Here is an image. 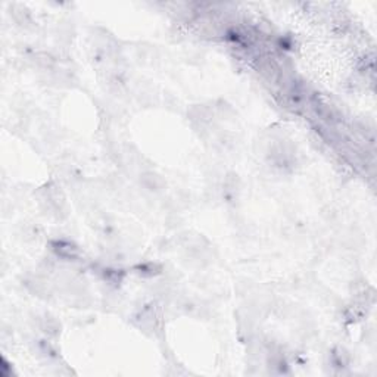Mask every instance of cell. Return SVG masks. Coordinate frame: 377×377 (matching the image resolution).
<instances>
[{"label": "cell", "instance_id": "6da1fadb", "mask_svg": "<svg viewBox=\"0 0 377 377\" xmlns=\"http://www.w3.org/2000/svg\"><path fill=\"white\" fill-rule=\"evenodd\" d=\"M53 252L58 255L59 258H64V259H75L78 257V249L74 243L71 242H67V240H56L53 242Z\"/></svg>", "mask_w": 377, "mask_h": 377}, {"label": "cell", "instance_id": "7a4b0ae2", "mask_svg": "<svg viewBox=\"0 0 377 377\" xmlns=\"http://www.w3.org/2000/svg\"><path fill=\"white\" fill-rule=\"evenodd\" d=\"M142 183H143L145 187L152 190V192H158L164 186V180L155 172H145L142 175Z\"/></svg>", "mask_w": 377, "mask_h": 377}, {"label": "cell", "instance_id": "3957f363", "mask_svg": "<svg viewBox=\"0 0 377 377\" xmlns=\"http://www.w3.org/2000/svg\"><path fill=\"white\" fill-rule=\"evenodd\" d=\"M41 328H43L44 333H48V335H51V336H56V335L59 333V330H61V324H59L53 317L46 315V317L43 318Z\"/></svg>", "mask_w": 377, "mask_h": 377}]
</instances>
